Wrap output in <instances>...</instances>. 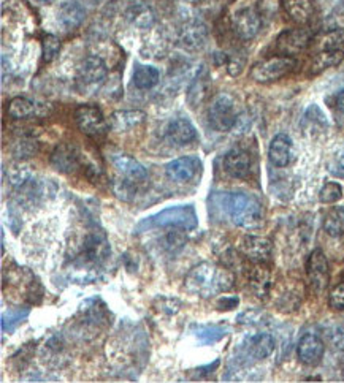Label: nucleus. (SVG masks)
Instances as JSON below:
<instances>
[{"label":"nucleus","mask_w":344,"mask_h":383,"mask_svg":"<svg viewBox=\"0 0 344 383\" xmlns=\"http://www.w3.org/2000/svg\"><path fill=\"white\" fill-rule=\"evenodd\" d=\"M210 207L214 212H226L231 224L244 230H259L263 225V207L248 193H214L210 198Z\"/></svg>","instance_id":"1"},{"label":"nucleus","mask_w":344,"mask_h":383,"mask_svg":"<svg viewBox=\"0 0 344 383\" xmlns=\"http://www.w3.org/2000/svg\"><path fill=\"white\" fill-rule=\"evenodd\" d=\"M234 274L227 268L203 261L188 273L184 284L192 295L202 298H213L216 295L229 292L234 287Z\"/></svg>","instance_id":"2"},{"label":"nucleus","mask_w":344,"mask_h":383,"mask_svg":"<svg viewBox=\"0 0 344 383\" xmlns=\"http://www.w3.org/2000/svg\"><path fill=\"white\" fill-rule=\"evenodd\" d=\"M198 227L195 207L192 205L171 206L161 212L154 214L138 222L135 233H144L156 230V228H181L184 231L194 230Z\"/></svg>","instance_id":"3"},{"label":"nucleus","mask_w":344,"mask_h":383,"mask_svg":"<svg viewBox=\"0 0 344 383\" xmlns=\"http://www.w3.org/2000/svg\"><path fill=\"white\" fill-rule=\"evenodd\" d=\"M108 79V69L105 60L98 56L86 57L76 72V89L83 96L96 93Z\"/></svg>","instance_id":"4"},{"label":"nucleus","mask_w":344,"mask_h":383,"mask_svg":"<svg viewBox=\"0 0 344 383\" xmlns=\"http://www.w3.org/2000/svg\"><path fill=\"white\" fill-rule=\"evenodd\" d=\"M295 65L297 60L294 57L276 56L256 64L253 69H251V78H253L256 83L270 84L289 75V73L295 69Z\"/></svg>","instance_id":"5"},{"label":"nucleus","mask_w":344,"mask_h":383,"mask_svg":"<svg viewBox=\"0 0 344 383\" xmlns=\"http://www.w3.org/2000/svg\"><path fill=\"white\" fill-rule=\"evenodd\" d=\"M235 100L226 92L217 93L210 105V124L217 132H229L236 122Z\"/></svg>","instance_id":"6"},{"label":"nucleus","mask_w":344,"mask_h":383,"mask_svg":"<svg viewBox=\"0 0 344 383\" xmlns=\"http://www.w3.org/2000/svg\"><path fill=\"white\" fill-rule=\"evenodd\" d=\"M110 255V246L107 243V238L101 233H91L86 236L81 253L78 257V266H84L91 270V268H98L103 265V261L108 258Z\"/></svg>","instance_id":"7"},{"label":"nucleus","mask_w":344,"mask_h":383,"mask_svg":"<svg viewBox=\"0 0 344 383\" xmlns=\"http://www.w3.org/2000/svg\"><path fill=\"white\" fill-rule=\"evenodd\" d=\"M75 120L78 129L88 137H101L108 130V124L105 120L102 111L97 106L83 105L75 111Z\"/></svg>","instance_id":"8"},{"label":"nucleus","mask_w":344,"mask_h":383,"mask_svg":"<svg viewBox=\"0 0 344 383\" xmlns=\"http://www.w3.org/2000/svg\"><path fill=\"white\" fill-rule=\"evenodd\" d=\"M306 278L311 288L317 293L326 290L328 285V261L321 248H316L309 255L306 261Z\"/></svg>","instance_id":"9"},{"label":"nucleus","mask_w":344,"mask_h":383,"mask_svg":"<svg viewBox=\"0 0 344 383\" xmlns=\"http://www.w3.org/2000/svg\"><path fill=\"white\" fill-rule=\"evenodd\" d=\"M311 42V33L306 29H290L282 32L276 40V50L281 56L294 57L305 51Z\"/></svg>","instance_id":"10"},{"label":"nucleus","mask_w":344,"mask_h":383,"mask_svg":"<svg viewBox=\"0 0 344 383\" xmlns=\"http://www.w3.org/2000/svg\"><path fill=\"white\" fill-rule=\"evenodd\" d=\"M240 252L253 263L265 265L271 260V255H273V244L267 238L249 234V236H244L241 239Z\"/></svg>","instance_id":"11"},{"label":"nucleus","mask_w":344,"mask_h":383,"mask_svg":"<svg viewBox=\"0 0 344 383\" xmlns=\"http://www.w3.org/2000/svg\"><path fill=\"white\" fill-rule=\"evenodd\" d=\"M231 25H234L236 37L248 42V40H253L259 33L262 19L254 8H243L235 13Z\"/></svg>","instance_id":"12"},{"label":"nucleus","mask_w":344,"mask_h":383,"mask_svg":"<svg viewBox=\"0 0 344 383\" xmlns=\"http://www.w3.org/2000/svg\"><path fill=\"white\" fill-rule=\"evenodd\" d=\"M323 352H326V345H323L322 339L314 333L303 334V338L297 347V355L299 360L306 366H316L319 365L323 358Z\"/></svg>","instance_id":"13"},{"label":"nucleus","mask_w":344,"mask_h":383,"mask_svg":"<svg viewBox=\"0 0 344 383\" xmlns=\"http://www.w3.org/2000/svg\"><path fill=\"white\" fill-rule=\"evenodd\" d=\"M51 165L55 170L64 174L76 173L78 168L81 166V160H79V152L75 146L71 144H59L51 156Z\"/></svg>","instance_id":"14"},{"label":"nucleus","mask_w":344,"mask_h":383,"mask_svg":"<svg viewBox=\"0 0 344 383\" xmlns=\"http://www.w3.org/2000/svg\"><path fill=\"white\" fill-rule=\"evenodd\" d=\"M111 164L116 168V170L125 176V179L134 181V183H143L148 178V171L144 170V166L135 160L134 157L127 156L124 152H117L111 156Z\"/></svg>","instance_id":"15"},{"label":"nucleus","mask_w":344,"mask_h":383,"mask_svg":"<svg viewBox=\"0 0 344 383\" xmlns=\"http://www.w3.org/2000/svg\"><path fill=\"white\" fill-rule=\"evenodd\" d=\"M198 166H200V160L197 157L186 156L171 160V162L165 166V173H167V176L171 181H175V183H189L197 174Z\"/></svg>","instance_id":"16"},{"label":"nucleus","mask_w":344,"mask_h":383,"mask_svg":"<svg viewBox=\"0 0 344 383\" xmlns=\"http://www.w3.org/2000/svg\"><path fill=\"white\" fill-rule=\"evenodd\" d=\"M167 137L176 146H186L197 139V130L189 119L178 118L168 124Z\"/></svg>","instance_id":"17"},{"label":"nucleus","mask_w":344,"mask_h":383,"mask_svg":"<svg viewBox=\"0 0 344 383\" xmlns=\"http://www.w3.org/2000/svg\"><path fill=\"white\" fill-rule=\"evenodd\" d=\"M281 2L287 16L299 25L308 24L316 13L313 0H281Z\"/></svg>","instance_id":"18"},{"label":"nucleus","mask_w":344,"mask_h":383,"mask_svg":"<svg viewBox=\"0 0 344 383\" xmlns=\"http://www.w3.org/2000/svg\"><path fill=\"white\" fill-rule=\"evenodd\" d=\"M292 139H290L287 135L284 133H280L276 135L273 139H271L270 147H268V157L271 160V164L276 166H287L292 160Z\"/></svg>","instance_id":"19"},{"label":"nucleus","mask_w":344,"mask_h":383,"mask_svg":"<svg viewBox=\"0 0 344 383\" xmlns=\"http://www.w3.org/2000/svg\"><path fill=\"white\" fill-rule=\"evenodd\" d=\"M271 273L263 263H256V266L249 273V285L251 290L257 298L265 299L271 292Z\"/></svg>","instance_id":"20"},{"label":"nucleus","mask_w":344,"mask_h":383,"mask_svg":"<svg viewBox=\"0 0 344 383\" xmlns=\"http://www.w3.org/2000/svg\"><path fill=\"white\" fill-rule=\"evenodd\" d=\"M224 168L231 178L243 179L246 178L251 171V157L246 151L234 149L230 151L226 159H224Z\"/></svg>","instance_id":"21"},{"label":"nucleus","mask_w":344,"mask_h":383,"mask_svg":"<svg viewBox=\"0 0 344 383\" xmlns=\"http://www.w3.org/2000/svg\"><path fill=\"white\" fill-rule=\"evenodd\" d=\"M147 119V114L140 110H124V111H116L110 119V127L111 130L124 133L132 129H135L140 124L144 122Z\"/></svg>","instance_id":"22"},{"label":"nucleus","mask_w":344,"mask_h":383,"mask_svg":"<svg viewBox=\"0 0 344 383\" xmlns=\"http://www.w3.org/2000/svg\"><path fill=\"white\" fill-rule=\"evenodd\" d=\"M246 353L254 360H265L275 352L276 341L268 333H257L246 342Z\"/></svg>","instance_id":"23"},{"label":"nucleus","mask_w":344,"mask_h":383,"mask_svg":"<svg viewBox=\"0 0 344 383\" xmlns=\"http://www.w3.org/2000/svg\"><path fill=\"white\" fill-rule=\"evenodd\" d=\"M207 28L205 24L198 23V21H192L184 25L180 35V42L188 50H198L202 48L205 40H207Z\"/></svg>","instance_id":"24"},{"label":"nucleus","mask_w":344,"mask_h":383,"mask_svg":"<svg viewBox=\"0 0 344 383\" xmlns=\"http://www.w3.org/2000/svg\"><path fill=\"white\" fill-rule=\"evenodd\" d=\"M208 92H210L208 72L205 67H202V70L197 73V76L194 78V81H192L188 91V100L192 108H197L198 105H202L205 100H207Z\"/></svg>","instance_id":"25"},{"label":"nucleus","mask_w":344,"mask_h":383,"mask_svg":"<svg viewBox=\"0 0 344 383\" xmlns=\"http://www.w3.org/2000/svg\"><path fill=\"white\" fill-rule=\"evenodd\" d=\"M344 59V51H319L309 64V75H319L327 69L340 65Z\"/></svg>","instance_id":"26"},{"label":"nucleus","mask_w":344,"mask_h":383,"mask_svg":"<svg viewBox=\"0 0 344 383\" xmlns=\"http://www.w3.org/2000/svg\"><path fill=\"white\" fill-rule=\"evenodd\" d=\"M86 11L78 2H67L59 8V21L65 29H76L83 24Z\"/></svg>","instance_id":"27"},{"label":"nucleus","mask_w":344,"mask_h":383,"mask_svg":"<svg viewBox=\"0 0 344 383\" xmlns=\"http://www.w3.org/2000/svg\"><path fill=\"white\" fill-rule=\"evenodd\" d=\"M161 81V73L153 65H144V64H135L134 67V84L138 89L147 91L153 89L154 86Z\"/></svg>","instance_id":"28"},{"label":"nucleus","mask_w":344,"mask_h":383,"mask_svg":"<svg viewBox=\"0 0 344 383\" xmlns=\"http://www.w3.org/2000/svg\"><path fill=\"white\" fill-rule=\"evenodd\" d=\"M127 18L132 24H135L137 28H142V29L151 28L156 21L154 13L151 11L149 6H147L144 4L132 5L127 10Z\"/></svg>","instance_id":"29"},{"label":"nucleus","mask_w":344,"mask_h":383,"mask_svg":"<svg viewBox=\"0 0 344 383\" xmlns=\"http://www.w3.org/2000/svg\"><path fill=\"white\" fill-rule=\"evenodd\" d=\"M317 52L319 51H343L344 50V30L333 29L317 37Z\"/></svg>","instance_id":"30"},{"label":"nucleus","mask_w":344,"mask_h":383,"mask_svg":"<svg viewBox=\"0 0 344 383\" xmlns=\"http://www.w3.org/2000/svg\"><path fill=\"white\" fill-rule=\"evenodd\" d=\"M323 230H326L330 236L338 238L344 234V207H335V210L327 214L326 220H323Z\"/></svg>","instance_id":"31"},{"label":"nucleus","mask_w":344,"mask_h":383,"mask_svg":"<svg viewBox=\"0 0 344 383\" xmlns=\"http://www.w3.org/2000/svg\"><path fill=\"white\" fill-rule=\"evenodd\" d=\"M35 113V105L30 102L29 98L24 97H15L8 103V116L13 119H28L30 116H34Z\"/></svg>","instance_id":"32"},{"label":"nucleus","mask_w":344,"mask_h":383,"mask_svg":"<svg viewBox=\"0 0 344 383\" xmlns=\"http://www.w3.org/2000/svg\"><path fill=\"white\" fill-rule=\"evenodd\" d=\"M194 334H195V338L202 342V344H214V342L221 341L224 336L227 334V329L221 326L205 325V326H197L194 329Z\"/></svg>","instance_id":"33"},{"label":"nucleus","mask_w":344,"mask_h":383,"mask_svg":"<svg viewBox=\"0 0 344 383\" xmlns=\"http://www.w3.org/2000/svg\"><path fill=\"white\" fill-rule=\"evenodd\" d=\"M37 151H38V143L32 138L18 139L16 144L13 146V156L19 160H24V159L35 156Z\"/></svg>","instance_id":"34"},{"label":"nucleus","mask_w":344,"mask_h":383,"mask_svg":"<svg viewBox=\"0 0 344 383\" xmlns=\"http://www.w3.org/2000/svg\"><path fill=\"white\" fill-rule=\"evenodd\" d=\"M29 315V309H18V311H10L8 314H5L2 317V329L6 333H11L19 324L28 319Z\"/></svg>","instance_id":"35"},{"label":"nucleus","mask_w":344,"mask_h":383,"mask_svg":"<svg viewBox=\"0 0 344 383\" xmlns=\"http://www.w3.org/2000/svg\"><path fill=\"white\" fill-rule=\"evenodd\" d=\"M135 184L137 183H134V181H129V179H125V178L116 179V181H113V190H115V193L121 200L130 201L132 198L135 197V193H137Z\"/></svg>","instance_id":"36"},{"label":"nucleus","mask_w":344,"mask_h":383,"mask_svg":"<svg viewBox=\"0 0 344 383\" xmlns=\"http://www.w3.org/2000/svg\"><path fill=\"white\" fill-rule=\"evenodd\" d=\"M42 50H43V60L50 64L52 59L57 56L59 50H61V40L56 35H45L42 40Z\"/></svg>","instance_id":"37"},{"label":"nucleus","mask_w":344,"mask_h":383,"mask_svg":"<svg viewBox=\"0 0 344 383\" xmlns=\"http://www.w3.org/2000/svg\"><path fill=\"white\" fill-rule=\"evenodd\" d=\"M319 198L322 203H336L343 198V187L338 183L323 184Z\"/></svg>","instance_id":"38"},{"label":"nucleus","mask_w":344,"mask_h":383,"mask_svg":"<svg viewBox=\"0 0 344 383\" xmlns=\"http://www.w3.org/2000/svg\"><path fill=\"white\" fill-rule=\"evenodd\" d=\"M184 244H186V238H184L181 228H173V231L165 236V246H167L168 251H176Z\"/></svg>","instance_id":"39"},{"label":"nucleus","mask_w":344,"mask_h":383,"mask_svg":"<svg viewBox=\"0 0 344 383\" xmlns=\"http://www.w3.org/2000/svg\"><path fill=\"white\" fill-rule=\"evenodd\" d=\"M328 304L335 311H344V282L336 285L328 295Z\"/></svg>","instance_id":"40"},{"label":"nucleus","mask_w":344,"mask_h":383,"mask_svg":"<svg viewBox=\"0 0 344 383\" xmlns=\"http://www.w3.org/2000/svg\"><path fill=\"white\" fill-rule=\"evenodd\" d=\"M105 89H107L105 91V96L110 97V98L117 100L119 97L122 96V83H121V76H119V73L110 76V81Z\"/></svg>","instance_id":"41"},{"label":"nucleus","mask_w":344,"mask_h":383,"mask_svg":"<svg viewBox=\"0 0 344 383\" xmlns=\"http://www.w3.org/2000/svg\"><path fill=\"white\" fill-rule=\"evenodd\" d=\"M244 62H246V59L244 57H240V56H234V57H230L229 59V62H227V67H229V73L230 75H240L241 70H243V67H244Z\"/></svg>","instance_id":"42"},{"label":"nucleus","mask_w":344,"mask_h":383,"mask_svg":"<svg viewBox=\"0 0 344 383\" xmlns=\"http://www.w3.org/2000/svg\"><path fill=\"white\" fill-rule=\"evenodd\" d=\"M328 170L330 173L335 174V176L344 179V152L340 154V156L333 160L332 165L328 166Z\"/></svg>","instance_id":"43"},{"label":"nucleus","mask_w":344,"mask_h":383,"mask_svg":"<svg viewBox=\"0 0 344 383\" xmlns=\"http://www.w3.org/2000/svg\"><path fill=\"white\" fill-rule=\"evenodd\" d=\"M332 345L338 350H344V326L335 328L332 333Z\"/></svg>","instance_id":"44"},{"label":"nucleus","mask_w":344,"mask_h":383,"mask_svg":"<svg viewBox=\"0 0 344 383\" xmlns=\"http://www.w3.org/2000/svg\"><path fill=\"white\" fill-rule=\"evenodd\" d=\"M238 306V298L236 297H224L217 301V309L221 311H231Z\"/></svg>","instance_id":"45"},{"label":"nucleus","mask_w":344,"mask_h":383,"mask_svg":"<svg viewBox=\"0 0 344 383\" xmlns=\"http://www.w3.org/2000/svg\"><path fill=\"white\" fill-rule=\"evenodd\" d=\"M336 106H338L341 113H344V89L338 93V97H336Z\"/></svg>","instance_id":"46"},{"label":"nucleus","mask_w":344,"mask_h":383,"mask_svg":"<svg viewBox=\"0 0 344 383\" xmlns=\"http://www.w3.org/2000/svg\"><path fill=\"white\" fill-rule=\"evenodd\" d=\"M40 2H50V0H40Z\"/></svg>","instance_id":"47"}]
</instances>
